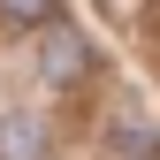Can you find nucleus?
Here are the masks:
<instances>
[{"label":"nucleus","instance_id":"obj_1","mask_svg":"<svg viewBox=\"0 0 160 160\" xmlns=\"http://www.w3.org/2000/svg\"><path fill=\"white\" fill-rule=\"evenodd\" d=\"M84 61H92V46H84V38H76L69 23H46V53H38L46 84H76V76H84Z\"/></svg>","mask_w":160,"mask_h":160},{"label":"nucleus","instance_id":"obj_2","mask_svg":"<svg viewBox=\"0 0 160 160\" xmlns=\"http://www.w3.org/2000/svg\"><path fill=\"white\" fill-rule=\"evenodd\" d=\"M38 152H46V130L31 114H8L0 122V160H38Z\"/></svg>","mask_w":160,"mask_h":160},{"label":"nucleus","instance_id":"obj_3","mask_svg":"<svg viewBox=\"0 0 160 160\" xmlns=\"http://www.w3.org/2000/svg\"><path fill=\"white\" fill-rule=\"evenodd\" d=\"M114 152H130V160H152V152H160V130L145 122V114H114Z\"/></svg>","mask_w":160,"mask_h":160},{"label":"nucleus","instance_id":"obj_4","mask_svg":"<svg viewBox=\"0 0 160 160\" xmlns=\"http://www.w3.org/2000/svg\"><path fill=\"white\" fill-rule=\"evenodd\" d=\"M15 23H53V0H0Z\"/></svg>","mask_w":160,"mask_h":160}]
</instances>
